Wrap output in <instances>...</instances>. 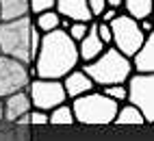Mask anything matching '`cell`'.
I'll list each match as a JSON object with an SVG mask.
<instances>
[{
	"mask_svg": "<svg viewBox=\"0 0 154 141\" xmlns=\"http://www.w3.org/2000/svg\"><path fill=\"white\" fill-rule=\"evenodd\" d=\"M78 46V59H80V63H91L96 57L102 54V50H104V44L100 41V37L96 33V20L94 22H89V31L87 35L80 39V41L76 44Z\"/></svg>",
	"mask_w": 154,
	"mask_h": 141,
	"instance_id": "7c38bea8",
	"label": "cell"
},
{
	"mask_svg": "<svg viewBox=\"0 0 154 141\" xmlns=\"http://www.w3.org/2000/svg\"><path fill=\"white\" fill-rule=\"evenodd\" d=\"M126 102L143 115V122H154V74H130L126 80Z\"/></svg>",
	"mask_w": 154,
	"mask_h": 141,
	"instance_id": "8992f818",
	"label": "cell"
},
{
	"mask_svg": "<svg viewBox=\"0 0 154 141\" xmlns=\"http://www.w3.org/2000/svg\"><path fill=\"white\" fill-rule=\"evenodd\" d=\"M30 65H24L11 57L0 54V98L24 91L30 83Z\"/></svg>",
	"mask_w": 154,
	"mask_h": 141,
	"instance_id": "ba28073f",
	"label": "cell"
},
{
	"mask_svg": "<svg viewBox=\"0 0 154 141\" xmlns=\"http://www.w3.org/2000/svg\"><path fill=\"white\" fill-rule=\"evenodd\" d=\"M28 13V0H0V22L26 17Z\"/></svg>",
	"mask_w": 154,
	"mask_h": 141,
	"instance_id": "5bb4252c",
	"label": "cell"
},
{
	"mask_svg": "<svg viewBox=\"0 0 154 141\" xmlns=\"http://www.w3.org/2000/svg\"><path fill=\"white\" fill-rule=\"evenodd\" d=\"M122 2H124V0H106V7H111V9H115V11H117V9L122 7Z\"/></svg>",
	"mask_w": 154,
	"mask_h": 141,
	"instance_id": "83f0119b",
	"label": "cell"
},
{
	"mask_svg": "<svg viewBox=\"0 0 154 141\" xmlns=\"http://www.w3.org/2000/svg\"><path fill=\"white\" fill-rule=\"evenodd\" d=\"M30 31H33V17H17L9 22H0V54L11 57L15 61L30 65Z\"/></svg>",
	"mask_w": 154,
	"mask_h": 141,
	"instance_id": "277c9868",
	"label": "cell"
},
{
	"mask_svg": "<svg viewBox=\"0 0 154 141\" xmlns=\"http://www.w3.org/2000/svg\"><path fill=\"white\" fill-rule=\"evenodd\" d=\"M80 69L91 78V83L96 85V89L100 87H111V85H126V80L132 74V65L130 59L124 57L122 52H117L113 46L104 48L102 54L96 57L91 63L80 65Z\"/></svg>",
	"mask_w": 154,
	"mask_h": 141,
	"instance_id": "7a4b0ae2",
	"label": "cell"
},
{
	"mask_svg": "<svg viewBox=\"0 0 154 141\" xmlns=\"http://www.w3.org/2000/svg\"><path fill=\"white\" fill-rule=\"evenodd\" d=\"M0 122H2V98H0Z\"/></svg>",
	"mask_w": 154,
	"mask_h": 141,
	"instance_id": "f1b7e54d",
	"label": "cell"
},
{
	"mask_svg": "<svg viewBox=\"0 0 154 141\" xmlns=\"http://www.w3.org/2000/svg\"><path fill=\"white\" fill-rule=\"evenodd\" d=\"M100 91L104 93L106 98H111V100H115L117 104H122V102H126V85H111V87H102Z\"/></svg>",
	"mask_w": 154,
	"mask_h": 141,
	"instance_id": "ffe728a7",
	"label": "cell"
},
{
	"mask_svg": "<svg viewBox=\"0 0 154 141\" xmlns=\"http://www.w3.org/2000/svg\"><path fill=\"white\" fill-rule=\"evenodd\" d=\"M80 65L78 59V46L67 37L65 31H52L42 35L37 54L30 63V76L33 78H46V80H61L65 74Z\"/></svg>",
	"mask_w": 154,
	"mask_h": 141,
	"instance_id": "6da1fadb",
	"label": "cell"
},
{
	"mask_svg": "<svg viewBox=\"0 0 154 141\" xmlns=\"http://www.w3.org/2000/svg\"><path fill=\"white\" fill-rule=\"evenodd\" d=\"M59 22H61V15L57 11H46V13L33 15V26L42 35H48V33H52V31H59Z\"/></svg>",
	"mask_w": 154,
	"mask_h": 141,
	"instance_id": "2e32d148",
	"label": "cell"
},
{
	"mask_svg": "<svg viewBox=\"0 0 154 141\" xmlns=\"http://www.w3.org/2000/svg\"><path fill=\"white\" fill-rule=\"evenodd\" d=\"M122 7L126 9V15H130L137 22L152 15V0H124Z\"/></svg>",
	"mask_w": 154,
	"mask_h": 141,
	"instance_id": "e0dca14e",
	"label": "cell"
},
{
	"mask_svg": "<svg viewBox=\"0 0 154 141\" xmlns=\"http://www.w3.org/2000/svg\"><path fill=\"white\" fill-rule=\"evenodd\" d=\"M54 2L57 0H28V13L30 17L46 13V11H54Z\"/></svg>",
	"mask_w": 154,
	"mask_h": 141,
	"instance_id": "d6986e66",
	"label": "cell"
},
{
	"mask_svg": "<svg viewBox=\"0 0 154 141\" xmlns=\"http://www.w3.org/2000/svg\"><path fill=\"white\" fill-rule=\"evenodd\" d=\"M96 33L100 37V41L104 44V48H109L111 46V28H109V24H102V22L96 20Z\"/></svg>",
	"mask_w": 154,
	"mask_h": 141,
	"instance_id": "603a6c76",
	"label": "cell"
},
{
	"mask_svg": "<svg viewBox=\"0 0 154 141\" xmlns=\"http://www.w3.org/2000/svg\"><path fill=\"white\" fill-rule=\"evenodd\" d=\"M113 124H117V126H143L146 122H143V115H141L132 104L122 102V104L117 106V113H115Z\"/></svg>",
	"mask_w": 154,
	"mask_h": 141,
	"instance_id": "9a60e30c",
	"label": "cell"
},
{
	"mask_svg": "<svg viewBox=\"0 0 154 141\" xmlns=\"http://www.w3.org/2000/svg\"><path fill=\"white\" fill-rule=\"evenodd\" d=\"M87 31H89V24H85V22H72L65 33H67V37H69L74 44H78L80 39L87 35Z\"/></svg>",
	"mask_w": 154,
	"mask_h": 141,
	"instance_id": "44dd1931",
	"label": "cell"
},
{
	"mask_svg": "<svg viewBox=\"0 0 154 141\" xmlns=\"http://www.w3.org/2000/svg\"><path fill=\"white\" fill-rule=\"evenodd\" d=\"M28 93L30 106L37 111H52L54 106H61L67 102V96L63 91L61 80H46V78H30L28 87L24 89Z\"/></svg>",
	"mask_w": 154,
	"mask_h": 141,
	"instance_id": "52a82bcc",
	"label": "cell"
},
{
	"mask_svg": "<svg viewBox=\"0 0 154 141\" xmlns=\"http://www.w3.org/2000/svg\"><path fill=\"white\" fill-rule=\"evenodd\" d=\"M139 28L143 35H152V20L146 17V20H139Z\"/></svg>",
	"mask_w": 154,
	"mask_h": 141,
	"instance_id": "4316f807",
	"label": "cell"
},
{
	"mask_svg": "<svg viewBox=\"0 0 154 141\" xmlns=\"http://www.w3.org/2000/svg\"><path fill=\"white\" fill-rule=\"evenodd\" d=\"M30 109L33 106H30V100H28L26 91H17V93L7 96V98H2V122L15 124L17 119L22 115H26Z\"/></svg>",
	"mask_w": 154,
	"mask_h": 141,
	"instance_id": "30bf717a",
	"label": "cell"
},
{
	"mask_svg": "<svg viewBox=\"0 0 154 141\" xmlns=\"http://www.w3.org/2000/svg\"><path fill=\"white\" fill-rule=\"evenodd\" d=\"M72 113H74V122L85 124V126H109L113 124L117 113V102L106 98L100 89H94L85 96L72 100Z\"/></svg>",
	"mask_w": 154,
	"mask_h": 141,
	"instance_id": "3957f363",
	"label": "cell"
},
{
	"mask_svg": "<svg viewBox=\"0 0 154 141\" xmlns=\"http://www.w3.org/2000/svg\"><path fill=\"white\" fill-rule=\"evenodd\" d=\"M109 28H111V46L128 59L141 48V44L148 37V35L141 33L137 20H132L126 13H117L111 20Z\"/></svg>",
	"mask_w": 154,
	"mask_h": 141,
	"instance_id": "5b68a950",
	"label": "cell"
},
{
	"mask_svg": "<svg viewBox=\"0 0 154 141\" xmlns=\"http://www.w3.org/2000/svg\"><path fill=\"white\" fill-rule=\"evenodd\" d=\"M61 85H63V91H65L67 100H76V98H80V96H85V93L96 89V85L91 83V78L80 67H76V69H72L69 74H65L61 78Z\"/></svg>",
	"mask_w": 154,
	"mask_h": 141,
	"instance_id": "9c48e42d",
	"label": "cell"
},
{
	"mask_svg": "<svg viewBox=\"0 0 154 141\" xmlns=\"http://www.w3.org/2000/svg\"><path fill=\"white\" fill-rule=\"evenodd\" d=\"M54 11L61 17H67L72 22H94V17L89 13L87 0H57L54 2Z\"/></svg>",
	"mask_w": 154,
	"mask_h": 141,
	"instance_id": "8fae6325",
	"label": "cell"
},
{
	"mask_svg": "<svg viewBox=\"0 0 154 141\" xmlns=\"http://www.w3.org/2000/svg\"><path fill=\"white\" fill-rule=\"evenodd\" d=\"M39 44H42V33L37 31V28L33 26V31H30V54H37V50H39Z\"/></svg>",
	"mask_w": 154,
	"mask_h": 141,
	"instance_id": "d4e9b609",
	"label": "cell"
},
{
	"mask_svg": "<svg viewBox=\"0 0 154 141\" xmlns=\"http://www.w3.org/2000/svg\"><path fill=\"white\" fill-rule=\"evenodd\" d=\"M132 74H152L154 72V35H148L141 48L130 57Z\"/></svg>",
	"mask_w": 154,
	"mask_h": 141,
	"instance_id": "4fadbf2b",
	"label": "cell"
},
{
	"mask_svg": "<svg viewBox=\"0 0 154 141\" xmlns=\"http://www.w3.org/2000/svg\"><path fill=\"white\" fill-rule=\"evenodd\" d=\"M117 15V11L115 9H111V7H106L104 11H102V15L98 17V22H102V24H111V20Z\"/></svg>",
	"mask_w": 154,
	"mask_h": 141,
	"instance_id": "484cf974",
	"label": "cell"
},
{
	"mask_svg": "<svg viewBox=\"0 0 154 141\" xmlns=\"http://www.w3.org/2000/svg\"><path fill=\"white\" fill-rule=\"evenodd\" d=\"M48 124H52V126H72V124H76L72 106L65 102L61 106H54L52 111H48Z\"/></svg>",
	"mask_w": 154,
	"mask_h": 141,
	"instance_id": "ac0fdd59",
	"label": "cell"
},
{
	"mask_svg": "<svg viewBox=\"0 0 154 141\" xmlns=\"http://www.w3.org/2000/svg\"><path fill=\"white\" fill-rule=\"evenodd\" d=\"M28 122L33 124V126H46L48 124V113H46V111L30 109L28 111Z\"/></svg>",
	"mask_w": 154,
	"mask_h": 141,
	"instance_id": "7402d4cb",
	"label": "cell"
},
{
	"mask_svg": "<svg viewBox=\"0 0 154 141\" xmlns=\"http://www.w3.org/2000/svg\"><path fill=\"white\" fill-rule=\"evenodd\" d=\"M87 7H89V13L94 20H98L102 15V11L106 9V0H87Z\"/></svg>",
	"mask_w": 154,
	"mask_h": 141,
	"instance_id": "cb8c5ba5",
	"label": "cell"
}]
</instances>
